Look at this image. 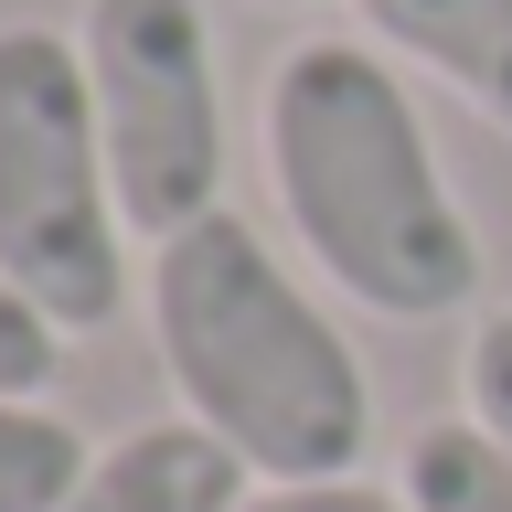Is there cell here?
Wrapping results in <instances>:
<instances>
[{"instance_id": "8", "label": "cell", "mask_w": 512, "mask_h": 512, "mask_svg": "<svg viewBox=\"0 0 512 512\" xmlns=\"http://www.w3.org/2000/svg\"><path fill=\"white\" fill-rule=\"evenodd\" d=\"M96 448L64 427L54 406H32V395H0V512H54L75 480H86Z\"/></svg>"}, {"instance_id": "3", "label": "cell", "mask_w": 512, "mask_h": 512, "mask_svg": "<svg viewBox=\"0 0 512 512\" xmlns=\"http://www.w3.org/2000/svg\"><path fill=\"white\" fill-rule=\"evenodd\" d=\"M0 267L64 320V342L107 331L139 288L86 54L54 22H0Z\"/></svg>"}, {"instance_id": "1", "label": "cell", "mask_w": 512, "mask_h": 512, "mask_svg": "<svg viewBox=\"0 0 512 512\" xmlns=\"http://www.w3.org/2000/svg\"><path fill=\"white\" fill-rule=\"evenodd\" d=\"M256 150L278 224L352 310L459 320L480 299V224L448 192L395 54H374L363 32H310L267 64Z\"/></svg>"}, {"instance_id": "11", "label": "cell", "mask_w": 512, "mask_h": 512, "mask_svg": "<svg viewBox=\"0 0 512 512\" xmlns=\"http://www.w3.org/2000/svg\"><path fill=\"white\" fill-rule=\"evenodd\" d=\"M235 512H406V491H384V480H256Z\"/></svg>"}, {"instance_id": "12", "label": "cell", "mask_w": 512, "mask_h": 512, "mask_svg": "<svg viewBox=\"0 0 512 512\" xmlns=\"http://www.w3.org/2000/svg\"><path fill=\"white\" fill-rule=\"evenodd\" d=\"M256 11H310V0H256Z\"/></svg>"}, {"instance_id": "6", "label": "cell", "mask_w": 512, "mask_h": 512, "mask_svg": "<svg viewBox=\"0 0 512 512\" xmlns=\"http://www.w3.org/2000/svg\"><path fill=\"white\" fill-rule=\"evenodd\" d=\"M363 43L438 75L470 118L512 139V0H352Z\"/></svg>"}, {"instance_id": "2", "label": "cell", "mask_w": 512, "mask_h": 512, "mask_svg": "<svg viewBox=\"0 0 512 512\" xmlns=\"http://www.w3.org/2000/svg\"><path fill=\"white\" fill-rule=\"evenodd\" d=\"M150 352L256 480H352L374 448V374L246 214L150 246Z\"/></svg>"}, {"instance_id": "9", "label": "cell", "mask_w": 512, "mask_h": 512, "mask_svg": "<svg viewBox=\"0 0 512 512\" xmlns=\"http://www.w3.org/2000/svg\"><path fill=\"white\" fill-rule=\"evenodd\" d=\"M54 374H64V320L0 267V395H32V406H43Z\"/></svg>"}, {"instance_id": "5", "label": "cell", "mask_w": 512, "mask_h": 512, "mask_svg": "<svg viewBox=\"0 0 512 512\" xmlns=\"http://www.w3.org/2000/svg\"><path fill=\"white\" fill-rule=\"evenodd\" d=\"M256 491V470L203 427V416H150L86 459V480L54 512H235Z\"/></svg>"}, {"instance_id": "10", "label": "cell", "mask_w": 512, "mask_h": 512, "mask_svg": "<svg viewBox=\"0 0 512 512\" xmlns=\"http://www.w3.org/2000/svg\"><path fill=\"white\" fill-rule=\"evenodd\" d=\"M459 406L491 427V448L512 459V310L470 320V352H459Z\"/></svg>"}, {"instance_id": "7", "label": "cell", "mask_w": 512, "mask_h": 512, "mask_svg": "<svg viewBox=\"0 0 512 512\" xmlns=\"http://www.w3.org/2000/svg\"><path fill=\"white\" fill-rule=\"evenodd\" d=\"M395 491H406V512H512V459L491 448L480 416H438L406 438Z\"/></svg>"}, {"instance_id": "4", "label": "cell", "mask_w": 512, "mask_h": 512, "mask_svg": "<svg viewBox=\"0 0 512 512\" xmlns=\"http://www.w3.org/2000/svg\"><path fill=\"white\" fill-rule=\"evenodd\" d=\"M75 54H86L128 235L160 246V235L224 214V75L203 0H86Z\"/></svg>"}]
</instances>
